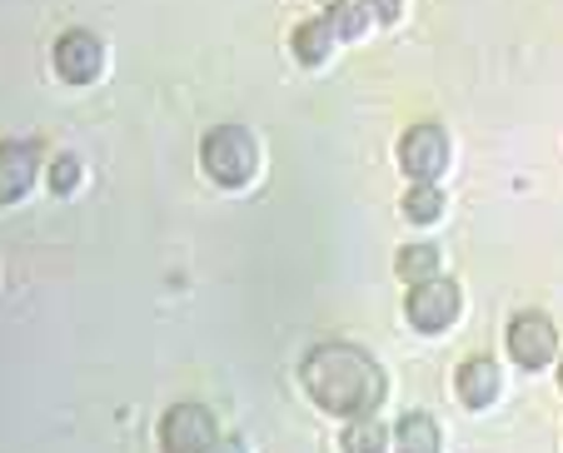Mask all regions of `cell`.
Instances as JSON below:
<instances>
[{"mask_svg":"<svg viewBox=\"0 0 563 453\" xmlns=\"http://www.w3.org/2000/svg\"><path fill=\"white\" fill-rule=\"evenodd\" d=\"M305 379L309 399L319 404L324 413H340V419H364L384 404L389 394V379H384L379 358L364 354L354 344H314L305 354Z\"/></svg>","mask_w":563,"mask_h":453,"instance_id":"1","label":"cell"},{"mask_svg":"<svg viewBox=\"0 0 563 453\" xmlns=\"http://www.w3.org/2000/svg\"><path fill=\"white\" fill-rule=\"evenodd\" d=\"M200 159H205V169H210V179L240 190L260 169V140L250 135L245 125H214L200 145Z\"/></svg>","mask_w":563,"mask_h":453,"instance_id":"2","label":"cell"},{"mask_svg":"<svg viewBox=\"0 0 563 453\" xmlns=\"http://www.w3.org/2000/svg\"><path fill=\"white\" fill-rule=\"evenodd\" d=\"M220 443V423L205 404H175L159 419V449L165 453H210Z\"/></svg>","mask_w":563,"mask_h":453,"instance_id":"3","label":"cell"},{"mask_svg":"<svg viewBox=\"0 0 563 453\" xmlns=\"http://www.w3.org/2000/svg\"><path fill=\"white\" fill-rule=\"evenodd\" d=\"M449 155H454V145H449V135H444V125H415V130H405L399 135V165H405V175L415 179H424V185H434L439 175L449 169Z\"/></svg>","mask_w":563,"mask_h":453,"instance_id":"4","label":"cell"},{"mask_svg":"<svg viewBox=\"0 0 563 453\" xmlns=\"http://www.w3.org/2000/svg\"><path fill=\"white\" fill-rule=\"evenodd\" d=\"M459 309H464L459 285H454V279H439L434 275V279H424V285L409 289L405 314H409V324H415L419 334H444V329L459 319Z\"/></svg>","mask_w":563,"mask_h":453,"instance_id":"5","label":"cell"},{"mask_svg":"<svg viewBox=\"0 0 563 453\" xmlns=\"http://www.w3.org/2000/svg\"><path fill=\"white\" fill-rule=\"evenodd\" d=\"M509 354L519 358L523 369H543V364H553V354H559V329H553V319L539 314V309H529V314H514V324H509Z\"/></svg>","mask_w":563,"mask_h":453,"instance_id":"6","label":"cell"},{"mask_svg":"<svg viewBox=\"0 0 563 453\" xmlns=\"http://www.w3.org/2000/svg\"><path fill=\"white\" fill-rule=\"evenodd\" d=\"M100 65H106V51H100V41L90 31H65L55 41V70H60V80L90 85L100 75Z\"/></svg>","mask_w":563,"mask_h":453,"instance_id":"7","label":"cell"},{"mask_svg":"<svg viewBox=\"0 0 563 453\" xmlns=\"http://www.w3.org/2000/svg\"><path fill=\"white\" fill-rule=\"evenodd\" d=\"M35 169H41V155L25 140H0V205L21 200L35 185Z\"/></svg>","mask_w":563,"mask_h":453,"instance_id":"8","label":"cell"},{"mask_svg":"<svg viewBox=\"0 0 563 453\" xmlns=\"http://www.w3.org/2000/svg\"><path fill=\"white\" fill-rule=\"evenodd\" d=\"M454 389H459V399H464L468 409H489V404L499 399V389H504L499 364H494V358H468V364H459Z\"/></svg>","mask_w":563,"mask_h":453,"instance_id":"9","label":"cell"},{"mask_svg":"<svg viewBox=\"0 0 563 453\" xmlns=\"http://www.w3.org/2000/svg\"><path fill=\"white\" fill-rule=\"evenodd\" d=\"M334 25H330V15H314V21H305V25H295V35H289V45H295V55L305 65H324L330 60V51H334Z\"/></svg>","mask_w":563,"mask_h":453,"instance_id":"10","label":"cell"},{"mask_svg":"<svg viewBox=\"0 0 563 453\" xmlns=\"http://www.w3.org/2000/svg\"><path fill=\"white\" fill-rule=\"evenodd\" d=\"M394 449L399 453H439V423L429 413H405L394 429Z\"/></svg>","mask_w":563,"mask_h":453,"instance_id":"11","label":"cell"},{"mask_svg":"<svg viewBox=\"0 0 563 453\" xmlns=\"http://www.w3.org/2000/svg\"><path fill=\"white\" fill-rule=\"evenodd\" d=\"M394 269H399V279H409V285H424V279L439 275V250L434 244H405V250L394 254Z\"/></svg>","mask_w":563,"mask_h":453,"instance_id":"12","label":"cell"},{"mask_svg":"<svg viewBox=\"0 0 563 453\" xmlns=\"http://www.w3.org/2000/svg\"><path fill=\"white\" fill-rule=\"evenodd\" d=\"M344 453H384L389 449V429H384L374 413H364V419H350L344 423Z\"/></svg>","mask_w":563,"mask_h":453,"instance_id":"13","label":"cell"},{"mask_svg":"<svg viewBox=\"0 0 563 453\" xmlns=\"http://www.w3.org/2000/svg\"><path fill=\"white\" fill-rule=\"evenodd\" d=\"M369 15H374L369 0H334L330 5V25L340 41H354V35L369 31Z\"/></svg>","mask_w":563,"mask_h":453,"instance_id":"14","label":"cell"},{"mask_svg":"<svg viewBox=\"0 0 563 453\" xmlns=\"http://www.w3.org/2000/svg\"><path fill=\"white\" fill-rule=\"evenodd\" d=\"M405 214L415 224H434L439 214H444V195H439V185H424V179H419L415 190L405 195Z\"/></svg>","mask_w":563,"mask_h":453,"instance_id":"15","label":"cell"},{"mask_svg":"<svg viewBox=\"0 0 563 453\" xmlns=\"http://www.w3.org/2000/svg\"><path fill=\"white\" fill-rule=\"evenodd\" d=\"M75 185H80V159H75V155H55L51 159V190L55 195H70Z\"/></svg>","mask_w":563,"mask_h":453,"instance_id":"16","label":"cell"},{"mask_svg":"<svg viewBox=\"0 0 563 453\" xmlns=\"http://www.w3.org/2000/svg\"><path fill=\"white\" fill-rule=\"evenodd\" d=\"M210 453H245V439H234V433H220V443H214Z\"/></svg>","mask_w":563,"mask_h":453,"instance_id":"17","label":"cell"},{"mask_svg":"<svg viewBox=\"0 0 563 453\" xmlns=\"http://www.w3.org/2000/svg\"><path fill=\"white\" fill-rule=\"evenodd\" d=\"M369 5H374L379 21H394V15H399V0H369Z\"/></svg>","mask_w":563,"mask_h":453,"instance_id":"18","label":"cell"},{"mask_svg":"<svg viewBox=\"0 0 563 453\" xmlns=\"http://www.w3.org/2000/svg\"><path fill=\"white\" fill-rule=\"evenodd\" d=\"M559 384H563V364H559Z\"/></svg>","mask_w":563,"mask_h":453,"instance_id":"19","label":"cell"}]
</instances>
